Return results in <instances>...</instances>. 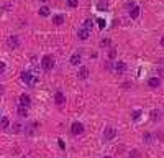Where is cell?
Masks as SVG:
<instances>
[{
    "mask_svg": "<svg viewBox=\"0 0 164 158\" xmlns=\"http://www.w3.org/2000/svg\"><path fill=\"white\" fill-rule=\"evenodd\" d=\"M39 2H46V0H39Z\"/></svg>",
    "mask_w": 164,
    "mask_h": 158,
    "instance_id": "cell-32",
    "label": "cell"
},
{
    "mask_svg": "<svg viewBox=\"0 0 164 158\" xmlns=\"http://www.w3.org/2000/svg\"><path fill=\"white\" fill-rule=\"evenodd\" d=\"M143 140L146 142L148 145H151V142H153V135L151 133H144V137H143Z\"/></svg>",
    "mask_w": 164,
    "mask_h": 158,
    "instance_id": "cell-21",
    "label": "cell"
},
{
    "mask_svg": "<svg viewBox=\"0 0 164 158\" xmlns=\"http://www.w3.org/2000/svg\"><path fill=\"white\" fill-rule=\"evenodd\" d=\"M16 114H18L20 117L26 118V117H28V109H26V107H23V105H20V107H18V110H16Z\"/></svg>",
    "mask_w": 164,
    "mask_h": 158,
    "instance_id": "cell-13",
    "label": "cell"
},
{
    "mask_svg": "<svg viewBox=\"0 0 164 158\" xmlns=\"http://www.w3.org/2000/svg\"><path fill=\"white\" fill-rule=\"evenodd\" d=\"M10 125V118L8 117H0V128H7Z\"/></svg>",
    "mask_w": 164,
    "mask_h": 158,
    "instance_id": "cell-14",
    "label": "cell"
},
{
    "mask_svg": "<svg viewBox=\"0 0 164 158\" xmlns=\"http://www.w3.org/2000/svg\"><path fill=\"white\" fill-rule=\"evenodd\" d=\"M39 15H41V16H48L49 15V8H48V7H41V8H39Z\"/></svg>",
    "mask_w": 164,
    "mask_h": 158,
    "instance_id": "cell-20",
    "label": "cell"
},
{
    "mask_svg": "<svg viewBox=\"0 0 164 158\" xmlns=\"http://www.w3.org/2000/svg\"><path fill=\"white\" fill-rule=\"evenodd\" d=\"M71 132L74 135H81L82 132H84V125L81 124V122H72V125H71Z\"/></svg>",
    "mask_w": 164,
    "mask_h": 158,
    "instance_id": "cell-3",
    "label": "cell"
},
{
    "mask_svg": "<svg viewBox=\"0 0 164 158\" xmlns=\"http://www.w3.org/2000/svg\"><path fill=\"white\" fill-rule=\"evenodd\" d=\"M77 78H79V79H82V81H84V79H87V78H89V69L85 68V66H82V68H79Z\"/></svg>",
    "mask_w": 164,
    "mask_h": 158,
    "instance_id": "cell-7",
    "label": "cell"
},
{
    "mask_svg": "<svg viewBox=\"0 0 164 158\" xmlns=\"http://www.w3.org/2000/svg\"><path fill=\"white\" fill-rule=\"evenodd\" d=\"M7 43H8V46H10L12 49H15V48H18V46H20L18 36H10V38H8V41H7Z\"/></svg>",
    "mask_w": 164,
    "mask_h": 158,
    "instance_id": "cell-6",
    "label": "cell"
},
{
    "mask_svg": "<svg viewBox=\"0 0 164 158\" xmlns=\"http://www.w3.org/2000/svg\"><path fill=\"white\" fill-rule=\"evenodd\" d=\"M54 101H56V104H58V105H62V104L66 102L64 94H62L61 91H59V92H56V95H54Z\"/></svg>",
    "mask_w": 164,
    "mask_h": 158,
    "instance_id": "cell-8",
    "label": "cell"
},
{
    "mask_svg": "<svg viewBox=\"0 0 164 158\" xmlns=\"http://www.w3.org/2000/svg\"><path fill=\"white\" fill-rule=\"evenodd\" d=\"M81 61H82V56L79 54V53H75V54H72V56H71V64L79 66V64H81Z\"/></svg>",
    "mask_w": 164,
    "mask_h": 158,
    "instance_id": "cell-11",
    "label": "cell"
},
{
    "mask_svg": "<svg viewBox=\"0 0 164 158\" xmlns=\"http://www.w3.org/2000/svg\"><path fill=\"white\" fill-rule=\"evenodd\" d=\"M52 23H54V25H62V23H64V15H61V13H59V15H54L52 16Z\"/></svg>",
    "mask_w": 164,
    "mask_h": 158,
    "instance_id": "cell-12",
    "label": "cell"
},
{
    "mask_svg": "<svg viewBox=\"0 0 164 158\" xmlns=\"http://www.w3.org/2000/svg\"><path fill=\"white\" fill-rule=\"evenodd\" d=\"M92 26H94V22H92V18H87V20L84 22V28L90 31V28H92Z\"/></svg>",
    "mask_w": 164,
    "mask_h": 158,
    "instance_id": "cell-18",
    "label": "cell"
},
{
    "mask_svg": "<svg viewBox=\"0 0 164 158\" xmlns=\"http://www.w3.org/2000/svg\"><path fill=\"white\" fill-rule=\"evenodd\" d=\"M67 5L74 8V7H77V5H79V2H77V0H67Z\"/></svg>",
    "mask_w": 164,
    "mask_h": 158,
    "instance_id": "cell-22",
    "label": "cell"
},
{
    "mask_svg": "<svg viewBox=\"0 0 164 158\" xmlns=\"http://www.w3.org/2000/svg\"><path fill=\"white\" fill-rule=\"evenodd\" d=\"M97 25L100 26V28H105V20L103 18H98L97 20Z\"/></svg>",
    "mask_w": 164,
    "mask_h": 158,
    "instance_id": "cell-25",
    "label": "cell"
},
{
    "mask_svg": "<svg viewBox=\"0 0 164 158\" xmlns=\"http://www.w3.org/2000/svg\"><path fill=\"white\" fill-rule=\"evenodd\" d=\"M100 45H102V46H108V45H110V41H108L107 38H103V41H102Z\"/></svg>",
    "mask_w": 164,
    "mask_h": 158,
    "instance_id": "cell-27",
    "label": "cell"
},
{
    "mask_svg": "<svg viewBox=\"0 0 164 158\" xmlns=\"http://www.w3.org/2000/svg\"><path fill=\"white\" fill-rule=\"evenodd\" d=\"M115 66H117V68H115V71H117V72H123L125 69H126V64H125L123 61H118Z\"/></svg>",
    "mask_w": 164,
    "mask_h": 158,
    "instance_id": "cell-15",
    "label": "cell"
},
{
    "mask_svg": "<svg viewBox=\"0 0 164 158\" xmlns=\"http://www.w3.org/2000/svg\"><path fill=\"white\" fill-rule=\"evenodd\" d=\"M159 117H161L159 110H156V109H154V110H151V118H153V120H159Z\"/></svg>",
    "mask_w": 164,
    "mask_h": 158,
    "instance_id": "cell-19",
    "label": "cell"
},
{
    "mask_svg": "<svg viewBox=\"0 0 164 158\" xmlns=\"http://www.w3.org/2000/svg\"><path fill=\"white\" fill-rule=\"evenodd\" d=\"M30 104H31V97H30L28 94H21V95H20V105L28 107Z\"/></svg>",
    "mask_w": 164,
    "mask_h": 158,
    "instance_id": "cell-5",
    "label": "cell"
},
{
    "mask_svg": "<svg viewBox=\"0 0 164 158\" xmlns=\"http://www.w3.org/2000/svg\"><path fill=\"white\" fill-rule=\"evenodd\" d=\"M12 130H13V133H20V132H21V124H20V122H15Z\"/></svg>",
    "mask_w": 164,
    "mask_h": 158,
    "instance_id": "cell-17",
    "label": "cell"
},
{
    "mask_svg": "<svg viewBox=\"0 0 164 158\" xmlns=\"http://www.w3.org/2000/svg\"><path fill=\"white\" fill-rule=\"evenodd\" d=\"M41 66H43V69H46V71L52 69V66H54V58H52L51 54H44L43 59H41Z\"/></svg>",
    "mask_w": 164,
    "mask_h": 158,
    "instance_id": "cell-1",
    "label": "cell"
},
{
    "mask_svg": "<svg viewBox=\"0 0 164 158\" xmlns=\"http://www.w3.org/2000/svg\"><path fill=\"white\" fill-rule=\"evenodd\" d=\"M130 16L131 18H138L140 16V7H133V10L130 12Z\"/></svg>",
    "mask_w": 164,
    "mask_h": 158,
    "instance_id": "cell-16",
    "label": "cell"
},
{
    "mask_svg": "<svg viewBox=\"0 0 164 158\" xmlns=\"http://www.w3.org/2000/svg\"><path fill=\"white\" fill-rule=\"evenodd\" d=\"M115 135H117V130H115L113 127H107L103 132V138L105 140H112V138H115Z\"/></svg>",
    "mask_w": 164,
    "mask_h": 158,
    "instance_id": "cell-4",
    "label": "cell"
},
{
    "mask_svg": "<svg viewBox=\"0 0 164 158\" xmlns=\"http://www.w3.org/2000/svg\"><path fill=\"white\" fill-rule=\"evenodd\" d=\"M5 71V63H0V74Z\"/></svg>",
    "mask_w": 164,
    "mask_h": 158,
    "instance_id": "cell-29",
    "label": "cell"
},
{
    "mask_svg": "<svg viewBox=\"0 0 164 158\" xmlns=\"http://www.w3.org/2000/svg\"><path fill=\"white\" fill-rule=\"evenodd\" d=\"M58 143H59V147H61V148H62V150H64V148H66V145H64V142H62V140H61V138H59V140H58Z\"/></svg>",
    "mask_w": 164,
    "mask_h": 158,
    "instance_id": "cell-28",
    "label": "cell"
},
{
    "mask_svg": "<svg viewBox=\"0 0 164 158\" xmlns=\"http://www.w3.org/2000/svg\"><path fill=\"white\" fill-rule=\"evenodd\" d=\"M131 157H133V158H140V151H136V150H133V151H131Z\"/></svg>",
    "mask_w": 164,
    "mask_h": 158,
    "instance_id": "cell-26",
    "label": "cell"
},
{
    "mask_svg": "<svg viewBox=\"0 0 164 158\" xmlns=\"http://www.w3.org/2000/svg\"><path fill=\"white\" fill-rule=\"evenodd\" d=\"M89 35H90V31H89V30H85V28H81V30L77 31L79 40H82V41H84V40H87V38H89Z\"/></svg>",
    "mask_w": 164,
    "mask_h": 158,
    "instance_id": "cell-9",
    "label": "cell"
},
{
    "mask_svg": "<svg viewBox=\"0 0 164 158\" xmlns=\"http://www.w3.org/2000/svg\"><path fill=\"white\" fill-rule=\"evenodd\" d=\"M103 158H110V157H103Z\"/></svg>",
    "mask_w": 164,
    "mask_h": 158,
    "instance_id": "cell-33",
    "label": "cell"
},
{
    "mask_svg": "<svg viewBox=\"0 0 164 158\" xmlns=\"http://www.w3.org/2000/svg\"><path fill=\"white\" fill-rule=\"evenodd\" d=\"M115 56H117V51H115V48H112L110 51H108V58H110V59H113Z\"/></svg>",
    "mask_w": 164,
    "mask_h": 158,
    "instance_id": "cell-23",
    "label": "cell"
},
{
    "mask_svg": "<svg viewBox=\"0 0 164 158\" xmlns=\"http://www.w3.org/2000/svg\"><path fill=\"white\" fill-rule=\"evenodd\" d=\"M20 78H21V82H25V84H28V86H33V84L36 82V81H35L36 78H35V76H33L30 71H23Z\"/></svg>",
    "mask_w": 164,
    "mask_h": 158,
    "instance_id": "cell-2",
    "label": "cell"
},
{
    "mask_svg": "<svg viewBox=\"0 0 164 158\" xmlns=\"http://www.w3.org/2000/svg\"><path fill=\"white\" fill-rule=\"evenodd\" d=\"M161 46H164V38H161Z\"/></svg>",
    "mask_w": 164,
    "mask_h": 158,
    "instance_id": "cell-31",
    "label": "cell"
},
{
    "mask_svg": "<svg viewBox=\"0 0 164 158\" xmlns=\"http://www.w3.org/2000/svg\"><path fill=\"white\" fill-rule=\"evenodd\" d=\"M148 84H149V87L156 89V87H159V86H161V81L157 78H149V79H148Z\"/></svg>",
    "mask_w": 164,
    "mask_h": 158,
    "instance_id": "cell-10",
    "label": "cell"
},
{
    "mask_svg": "<svg viewBox=\"0 0 164 158\" xmlns=\"http://www.w3.org/2000/svg\"><path fill=\"white\" fill-rule=\"evenodd\" d=\"M140 115H141L140 110H134L133 112V120H140Z\"/></svg>",
    "mask_w": 164,
    "mask_h": 158,
    "instance_id": "cell-24",
    "label": "cell"
},
{
    "mask_svg": "<svg viewBox=\"0 0 164 158\" xmlns=\"http://www.w3.org/2000/svg\"><path fill=\"white\" fill-rule=\"evenodd\" d=\"M3 91H5V87H3V86H2V84H0V95H2V94H3Z\"/></svg>",
    "mask_w": 164,
    "mask_h": 158,
    "instance_id": "cell-30",
    "label": "cell"
}]
</instances>
